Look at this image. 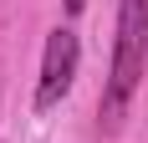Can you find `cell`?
I'll return each instance as SVG.
<instances>
[{
    "mask_svg": "<svg viewBox=\"0 0 148 143\" xmlns=\"http://www.w3.org/2000/svg\"><path fill=\"white\" fill-rule=\"evenodd\" d=\"M143 77H148V0H118L112 61H107L102 97H97V133H102V138L123 133Z\"/></svg>",
    "mask_w": 148,
    "mask_h": 143,
    "instance_id": "6da1fadb",
    "label": "cell"
},
{
    "mask_svg": "<svg viewBox=\"0 0 148 143\" xmlns=\"http://www.w3.org/2000/svg\"><path fill=\"white\" fill-rule=\"evenodd\" d=\"M82 72V41L72 26H51L41 46V72H36V113H51L66 102V92L77 87Z\"/></svg>",
    "mask_w": 148,
    "mask_h": 143,
    "instance_id": "7a4b0ae2",
    "label": "cell"
},
{
    "mask_svg": "<svg viewBox=\"0 0 148 143\" xmlns=\"http://www.w3.org/2000/svg\"><path fill=\"white\" fill-rule=\"evenodd\" d=\"M61 5H66V15H82V10H87V0H61Z\"/></svg>",
    "mask_w": 148,
    "mask_h": 143,
    "instance_id": "3957f363",
    "label": "cell"
}]
</instances>
